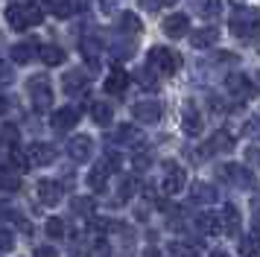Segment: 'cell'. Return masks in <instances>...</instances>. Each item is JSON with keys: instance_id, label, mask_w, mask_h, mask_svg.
Listing matches in <instances>:
<instances>
[{"instance_id": "obj_1", "label": "cell", "mask_w": 260, "mask_h": 257, "mask_svg": "<svg viewBox=\"0 0 260 257\" xmlns=\"http://www.w3.org/2000/svg\"><path fill=\"white\" fill-rule=\"evenodd\" d=\"M44 21V12L38 6H26V3H9L6 6V23L15 33H24L26 26H36Z\"/></svg>"}, {"instance_id": "obj_2", "label": "cell", "mask_w": 260, "mask_h": 257, "mask_svg": "<svg viewBox=\"0 0 260 257\" xmlns=\"http://www.w3.org/2000/svg\"><path fill=\"white\" fill-rule=\"evenodd\" d=\"M228 29H231L237 38H251L254 33H260V15H257V9H251V6H237V9L231 12Z\"/></svg>"}, {"instance_id": "obj_3", "label": "cell", "mask_w": 260, "mask_h": 257, "mask_svg": "<svg viewBox=\"0 0 260 257\" xmlns=\"http://www.w3.org/2000/svg\"><path fill=\"white\" fill-rule=\"evenodd\" d=\"M26 91H29V100H32V108L38 114H44L50 105H53V88H50L47 73H36L26 79Z\"/></svg>"}, {"instance_id": "obj_4", "label": "cell", "mask_w": 260, "mask_h": 257, "mask_svg": "<svg viewBox=\"0 0 260 257\" xmlns=\"http://www.w3.org/2000/svg\"><path fill=\"white\" fill-rule=\"evenodd\" d=\"M149 61H152L155 68H158V73H164V76H176L178 73V56L170 50V47H152L149 50Z\"/></svg>"}, {"instance_id": "obj_5", "label": "cell", "mask_w": 260, "mask_h": 257, "mask_svg": "<svg viewBox=\"0 0 260 257\" xmlns=\"http://www.w3.org/2000/svg\"><path fill=\"white\" fill-rule=\"evenodd\" d=\"M184 184H187L184 170H181L176 161H164V181H161V190H164L167 196H176V193L184 190Z\"/></svg>"}, {"instance_id": "obj_6", "label": "cell", "mask_w": 260, "mask_h": 257, "mask_svg": "<svg viewBox=\"0 0 260 257\" xmlns=\"http://www.w3.org/2000/svg\"><path fill=\"white\" fill-rule=\"evenodd\" d=\"M132 114H135V120H138V123L152 126V123H158V120L164 117V108H161V103H158V100H141V103L132 105Z\"/></svg>"}, {"instance_id": "obj_7", "label": "cell", "mask_w": 260, "mask_h": 257, "mask_svg": "<svg viewBox=\"0 0 260 257\" xmlns=\"http://www.w3.org/2000/svg\"><path fill=\"white\" fill-rule=\"evenodd\" d=\"M91 152H94V140L88 138V135H76V138L68 140V155H71V161L85 164L91 158Z\"/></svg>"}, {"instance_id": "obj_8", "label": "cell", "mask_w": 260, "mask_h": 257, "mask_svg": "<svg viewBox=\"0 0 260 257\" xmlns=\"http://www.w3.org/2000/svg\"><path fill=\"white\" fill-rule=\"evenodd\" d=\"M225 88H228V93L237 97V100H248V97H251V82H248V76L240 73V70H234V73L225 76Z\"/></svg>"}, {"instance_id": "obj_9", "label": "cell", "mask_w": 260, "mask_h": 257, "mask_svg": "<svg viewBox=\"0 0 260 257\" xmlns=\"http://www.w3.org/2000/svg\"><path fill=\"white\" fill-rule=\"evenodd\" d=\"M26 158H29V167H47V164L56 161V149L50 143H29Z\"/></svg>"}, {"instance_id": "obj_10", "label": "cell", "mask_w": 260, "mask_h": 257, "mask_svg": "<svg viewBox=\"0 0 260 257\" xmlns=\"http://www.w3.org/2000/svg\"><path fill=\"white\" fill-rule=\"evenodd\" d=\"M219 173H222L225 181H231L234 187H251V184H254V175L248 173L243 164H225Z\"/></svg>"}, {"instance_id": "obj_11", "label": "cell", "mask_w": 260, "mask_h": 257, "mask_svg": "<svg viewBox=\"0 0 260 257\" xmlns=\"http://www.w3.org/2000/svg\"><path fill=\"white\" fill-rule=\"evenodd\" d=\"M181 128H184V135H187V138H199V135H202V128H205V120H202L199 108H196L193 103H187V105H184Z\"/></svg>"}, {"instance_id": "obj_12", "label": "cell", "mask_w": 260, "mask_h": 257, "mask_svg": "<svg viewBox=\"0 0 260 257\" xmlns=\"http://www.w3.org/2000/svg\"><path fill=\"white\" fill-rule=\"evenodd\" d=\"M53 128L56 132H71L76 123H79V108H73V105H64V108H59L56 114H53Z\"/></svg>"}, {"instance_id": "obj_13", "label": "cell", "mask_w": 260, "mask_h": 257, "mask_svg": "<svg viewBox=\"0 0 260 257\" xmlns=\"http://www.w3.org/2000/svg\"><path fill=\"white\" fill-rule=\"evenodd\" d=\"M36 193H38V202H41V205H50V208L61 202V184L59 181H47V178H44V181H38Z\"/></svg>"}, {"instance_id": "obj_14", "label": "cell", "mask_w": 260, "mask_h": 257, "mask_svg": "<svg viewBox=\"0 0 260 257\" xmlns=\"http://www.w3.org/2000/svg\"><path fill=\"white\" fill-rule=\"evenodd\" d=\"M108 173H111V164H108V161L94 164V170L88 173V184H91V190H94V193H106V187H108Z\"/></svg>"}, {"instance_id": "obj_15", "label": "cell", "mask_w": 260, "mask_h": 257, "mask_svg": "<svg viewBox=\"0 0 260 257\" xmlns=\"http://www.w3.org/2000/svg\"><path fill=\"white\" fill-rule=\"evenodd\" d=\"M219 41V29L216 26H202L196 33H190V44L196 47V50H208Z\"/></svg>"}, {"instance_id": "obj_16", "label": "cell", "mask_w": 260, "mask_h": 257, "mask_svg": "<svg viewBox=\"0 0 260 257\" xmlns=\"http://www.w3.org/2000/svg\"><path fill=\"white\" fill-rule=\"evenodd\" d=\"M61 88L68 93H85V88H88V73L85 70H68L61 76Z\"/></svg>"}, {"instance_id": "obj_17", "label": "cell", "mask_w": 260, "mask_h": 257, "mask_svg": "<svg viewBox=\"0 0 260 257\" xmlns=\"http://www.w3.org/2000/svg\"><path fill=\"white\" fill-rule=\"evenodd\" d=\"M36 53H41L38 50V41H18V44H12V61L15 65H26V61H32L36 58Z\"/></svg>"}, {"instance_id": "obj_18", "label": "cell", "mask_w": 260, "mask_h": 257, "mask_svg": "<svg viewBox=\"0 0 260 257\" xmlns=\"http://www.w3.org/2000/svg\"><path fill=\"white\" fill-rule=\"evenodd\" d=\"M187 15H181V12H176V15H170V18H164V33L167 38H184L187 35Z\"/></svg>"}, {"instance_id": "obj_19", "label": "cell", "mask_w": 260, "mask_h": 257, "mask_svg": "<svg viewBox=\"0 0 260 257\" xmlns=\"http://www.w3.org/2000/svg\"><path fill=\"white\" fill-rule=\"evenodd\" d=\"M44 6H47L56 18H71L79 12V0H44Z\"/></svg>"}, {"instance_id": "obj_20", "label": "cell", "mask_w": 260, "mask_h": 257, "mask_svg": "<svg viewBox=\"0 0 260 257\" xmlns=\"http://www.w3.org/2000/svg\"><path fill=\"white\" fill-rule=\"evenodd\" d=\"M126 85H129V73L123 68H114L111 73H108V79H106V93H123L126 91Z\"/></svg>"}, {"instance_id": "obj_21", "label": "cell", "mask_w": 260, "mask_h": 257, "mask_svg": "<svg viewBox=\"0 0 260 257\" xmlns=\"http://www.w3.org/2000/svg\"><path fill=\"white\" fill-rule=\"evenodd\" d=\"M196 228H199L202 234H219L225 225H222V216H216V213H208V210H205V213L196 216Z\"/></svg>"}, {"instance_id": "obj_22", "label": "cell", "mask_w": 260, "mask_h": 257, "mask_svg": "<svg viewBox=\"0 0 260 257\" xmlns=\"http://www.w3.org/2000/svg\"><path fill=\"white\" fill-rule=\"evenodd\" d=\"M114 140L117 143H126V146H135V143H141L143 135L138 126H132V123H123V126H117V132H114Z\"/></svg>"}, {"instance_id": "obj_23", "label": "cell", "mask_w": 260, "mask_h": 257, "mask_svg": "<svg viewBox=\"0 0 260 257\" xmlns=\"http://www.w3.org/2000/svg\"><path fill=\"white\" fill-rule=\"evenodd\" d=\"M190 199L199 202V205H213L216 202V190L211 184H205V181H196V184L190 187Z\"/></svg>"}, {"instance_id": "obj_24", "label": "cell", "mask_w": 260, "mask_h": 257, "mask_svg": "<svg viewBox=\"0 0 260 257\" xmlns=\"http://www.w3.org/2000/svg\"><path fill=\"white\" fill-rule=\"evenodd\" d=\"M41 61L47 65V68H59V65H64V50L56 44H47V47H41Z\"/></svg>"}, {"instance_id": "obj_25", "label": "cell", "mask_w": 260, "mask_h": 257, "mask_svg": "<svg viewBox=\"0 0 260 257\" xmlns=\"http://www.w3.org/2000/svg\"><path fill=\"white\" fill-rule=\"evenodd\" d=\"M111 117H114V108L108 103H91V120H94L96 126H108Z\"/></svg>"}, {"instance_id": "obj_26", "label": "cell", "mask_w": 260, "mask_h": 257, "mask_svg": "<svg viewBox=\"0 0 260 257\" xmlns=\"http://www.w3.org/2000/svg\"><path fill=\"white\" fill-rule=\"evenodd\" d=\"M211 152H231L234 149V138L225 132V128H219V132H213V138H211Z\"/></svg>"}, {"instance_id": "obj_27", "label": "cell", "mask_w": 260, "mask_h": 257, "mask_svg": "<svg viewBox=\"0 0 260 257\" xmlns=\"http://www.w3.org/2000/svg\"><path fill=\"white\" fill-rule=\"evenodd\" d=\"M240 254H243V257H254V254H260V231L246 234V237L240 240Z\"/></svg>"}, {"instance_id": "obj_28", "label": "cell", "mask_w": 260, "mask_h": 257, "mask_svg": "<svg viewBox=\"0 0 260 257\" xmlns=\"http://www.w3.org/2000/svg\"><path fill=\"white\" fill-rule=\"evenodd\" d=\"M117 26L123 29V33H129V35H138V33L143 29L141 18H138L135 12H123V15H120V23H117Z\"/></svg>"}, {"instance_id": "obj_29", "label": "cell", "mask_w": 260, "mask_h": 257, "mask_svg": "<svg viewBox=\"0 0 260 257\" xmlns=\"http://www.w3.org/2000/svg\"><path fill=\"white\" fill-rule=\"evenodd\" d=\"M71 210L79 216H91L94 213V196H76L71 199Z\"/></svg>"}, {"instance_id": "obj_30", "label": "cell", "mask_w": 260, "mask_h": 257, "mask_svg": "<svg viewBox=\"0 0 260 257\" xmlns=\"http://www.w3.org/2000/svg\"><path fill=\"white\" fill-rule=\"evenodd\" d=\"M222 225H225V231H228V234H237V228H240V210H237L234 205H225Z\"/></svg>"}, {"instance_id": "obj_31", "label": "cell", "mask_w": 260, "mask_h": 257, "mask_svg": "<svg viewBox=\"0 0 260 257\" xmlns=\"http://www.w3.org/2000/svg\"><path fill=\"white\" fill-rule=\"evenodd\" d=\"M219 12H222V0H199V15L202 18L213 21V18H219Z\"/></svg>"}, {"instance_id": "obj_32", "label": "cell", "mask_w": 260, "mask_h": 257, "mask_svg": "<svg viewBox=\"0 0 260 257\" xmlns=\"http://www.w3.org/2000/svg\"><path fill=\"white\" fill-rule=\"evenodd\" d=\"M82 56L88 58V65L91 68H100V50H96V41H91V38H85L82 41Z\"/></svg>"}, {"instance_id": "obj_33", "label": "cell", "mask_w": 260, "mask_h": 257, "mask_svg": "<svg viewBox=\"0 0 260 257\" xmlns=\"http://www.w3.org/2000/svg\"><path fill=\"white\" fill-rule=\"evenodd\" d=\"M135 82L141 85L143 91H158V79H155L152 70H138V73H135Z\"/></svg>"}, {"instance_id": "obj_34", "label": "cell", "mask_w": 260, "mask_h": 257, "mask_svg": "<svg viewBox=\"0 0 260 257\" xmlns=\"http://www.w3.org/2000/svg\"><path fill=\"white\" fill-rule=\"evenodd\" d=\"M170 254L173 257H202L193 245H184V243H170Z\"/></svg>"}, {"instance_id": "obj_35", "label": "cell", "mask_w": 260, "mask_h": 257, "mask_svg": "<svg viewBox=\"0 0 260 257\" xmlns=\"http://www.w3.org/2000/svg\"><path fill=\"white\" fill-rule=\"evenodd\" d=\"M47 234L53 237V240H61V237H64V219L50 216V219H47Z\"/></svg>"}, {"instance_id": "obj_36", "label": "cell", "mask_w": 260, "mask_h": 257, "mask_svg": "<svg viewBox=\"0 0 260 257\" xmlns=\"http://www.w3.org/2000/svg\"><path fill=\"white\" fill-rule=\"evenodd\" d=\"M3 140H6V146H18V126L15 123H3Z\"/></svg>"}, {"instance_id": "obj_37", "label": "cell", "mask_w": 260, "mask_h": 257, "mask_svg": "<svg viewBox=\"0 0 260 257\" xmlns=\"http://www.w3.org/2000/svg\"><path fill=\"white\" fill-rule=\"evenodd\" d=\"M18 184H21V181H18V175H15L12 170H6V175H3V190H6V193H15Z\"/></svg>"}, {"instance_id": "obj_38", "label": "cell", "mask_w": 260, "mask_h": 257, "mask_svg": "<svg viewBox=\"0 0 260 257\" xmlns=\"http://www.w3.org/2000/svg\"><path fill=\"white\" fill-rule=\"evenodd\" d=\"M132 164H135V170H138V173H141V170H149V164H152V158H149V155H146V152H138V155H135V158H132Z\"/></svg>"}, {"instance_id": "obj_39", "label": "cell", "mask_w": 260, "mask_h": 257, "mask_svg": "<svg viewBox=\"0 0 260 257\" xmlns=\"http://www.w3.org/2000/svg\"><path fill=\"white\" fill-rule=\"evenodd\" d=\"M132 193H135V178H123V184H120V202H126Z\"/></svg>"}, {"instance_id": "obj_40", "label": "cell", "mask_w": 260, "mask_h": 257, "mask_svg": "<svg viewBox=\"0 0 260 257\" xmlns=\"http://www.w3.org/2000/svg\"><path fill=\"white\" fill-rule=\"evenodd\" d=\"M246 135L248 138H260V117H251L246 123Z\"/></svg>"}, {"instance_id": "obj_41", "label": "cell", "mask_w": 260, "mask_h": 257, "mask_svg": "<svg viewBox=\"0 0 260 257\" xmlns=\"http://www.w3.org/2000/svg\"><path fill=\"white\" fill-rule=\"evenodd\" d=\"M32 257H59V254H56V248H53V245H38Z\"/></svg>"}, {"instance_id": "obj_42", "label": "cell", "mask_w": 260, "mask_h": 257, "mask_svg": "<svg viewBox=\"0 0 260 257\" xmlns=\"http://www.w3.org/2000/svg\"><path fill=\"white\" fill-rule=\"evenodd\" d=\"M12 231H9V228H3V248H6V251H12Z\"/></svg>"}, {"instance_id": "obj_43", "label": "cell", "mask_w": 260, "mask_h": 257, "mask_svg": "<svg viewBox=\"0 0 260 257\" xmlns=\"http://www.w3.org/2000/svg\"><path fill=\"white\" fill-rule=\"evenodd\" d=\"M143 3V9H149V12H158V6L164 3V0H141Z\"/></svg>"}, {"instance_id": "obj_44", "label": "cell", "mask_w": 260, "mask_h": 257, "mask_svg": "<svg viewBox=\"0 0 260 257\" xmlns=\"http://www.w3.org/2000/svg\"><path fill=\"white\" fill-rule=\"evenodd\" d=\"M251 225H254V231H260V208L254 205V216H251Z\"/></svg>"}, {"instance_id": "obj_45", "label": "cell", "mask_w": 260, "mask_h": 257, "mask_svg": "<svg viewBox=\"0 0 260 257\" xmlns=\"http://www.w3.org/2000/svg\"><path fill=\"white\" fill-rule=\"evenodd\" d=\"M211 257H228V251H211Z\"/></svg>"}, {"instance_id": "obj_46", "label": "cell", "mask_w": 260, "mask_h": 257, "mask_svg": "<svg viewBox=\"0 0 260 257\" xmlns=\"http://www.w3.org/2000/svg\"><path fill=\"white\" fill-rule=\"evenodd\" d=\"M257 91H260V70H257Z\"/></svg>"}, {"instance_id": "obj_47", "label": "cell", "mask_w": 260, "mask_h": 257, "mask_svg": "<svg viewBox=\"0 0 260 257\" xmlns=\"http://www.w3.org/2000/svg\"><path fill=\"white\" fill-rule=\"evenodd\" d=\"M164 3H178V0H164Z\"/></svg>"}]
</instances>
